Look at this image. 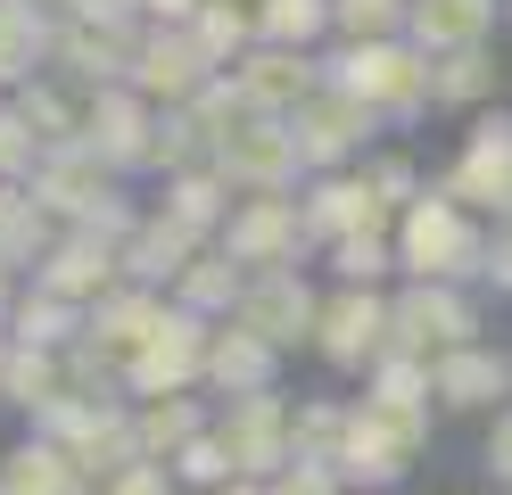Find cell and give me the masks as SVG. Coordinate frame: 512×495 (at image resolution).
I'll use <instances>...</instances> for the list:
<instances>
[{
    "label": "cell",
    "instance_id": "obj_29",
    "mask_svg": "<svg viewBox=\"0 0 512 495\" xmlns=\"http://www.w3.org/2000/svg\"><path fill=\"white\" fill-rule=\"evenodd\" d=\"M133 429H141V462H166L174 471V454L215 429V396H157V405H133Z\"/></svg>",
    "mask_w": 512,
    "mask_h": 495
},
{
    "label": "cell",
    "instance_id": "obj_41",
    "mask_svg": "<svg viewBox=\"0 0 512 495\" xmlns=\"http://www.w3.org/2000/svg\"><path fill=\"white\" fill-rule=\"evenodd\" d=\"M323 264H331L339 289H389V281H397V240H347V248H331Z\"/></svg>",
    "mask_w": 512,
    "mask_h": 495
},
{
    "label": "cell",
    "instance_id": "obj_36",
    "mask_svg": "<svg viewBox=\"0 0 512 495\" xmlns=\"http://www.w3.org/2000/svg\"><path fill=\"white\" fill-rule=\"evenodd\" d=\"M256 42L273 50H314L331 42V0H256Z\"/></svg>",
    "mask_w": 512,
    "mask_h": 495
},
{
    "label": "cell",
    "instance_id": "obj_19",
    "mask_svg": "<svg viewBox=\"0 0 512 495\" xmlns=\"http://www.w3.org/2000/svg\"><path fill=\"white\" fill-rule=\"evenodd\" d=\"M207 83H215V66H207V50L190 42V33H174V25H149V33H141L133 91L149 99V108H190Z\"/></svg>",
    "mask_w": 512,
    "mask_h": 495
},
{
    "label": "cell",
    "instance_id": "obj_32",
    "mask_svg": "<svg viewBox=\"0 0 512 495\" xmlns=\"http://www.w3.org/2000/svg\"><path fill=\"white\" fill-rule=\"evenodd\" d=\"M83 330H91V314H83V306H67V297H50V289L25 281L17 314H9V339H17V347H50V355H67Z\"/></svg>",
    "mask_w": 512,
    "mask_h": 495
},
{
    "label": "cell",
    "instance_id": "obj_42",
    "mask_svg": "<svg viewBox=\"0 0 512 495\" xmlns=\"http://www.w3.org/2000/svg\"><path fill=\"white\" fill-rule=\"evenodd\" d=\"M174 479H182V487H199V495H223V487H240V462L223 454V438L207 429L199 446H182V454H174Z\"/></svg>",
    "mask_w": 512,
    "mask_h": 495
},
{
    "label": "cell",
    "instance_id": "obj_20",
    "mask_svg": "<svg viewBox=\"0 0 512 495\" xmlns=\"http://www.w3.org/2000/svg\"><path fill=\"white\" fill-rule=\"evenodd\" d=\"M58 17H67V0H0V99L50 75Z\"/></svg>",
    "mask_w": 512,
    "mask_h": 495
},
{
    "label": "cell",
    "instance_id": "obj_45",
    "mask_svg": "<svg viewBox=\"0 0 512 495\" xmlns=\"http://www.w3.org/2000/svg\"><path fill=\"white\" fill-rule=\"evenodd\" d=\"M364 174H372V190H380V198H389V207H397V215H405V207H413V198H422V190H430V182H422V165H413L405 149H372V157H364Z\"/></svg>",
    "mask_w": 512,
    "mask_h": 495
},
{
    "label": "cell",
    "instance_id": "obj_26",
    "mask_svg": "<svg viewBox=\"0 0 512 495\" xmlns=\"http://www.w3.org/2000/svg\"><path fill=\"white\" fill-rule=\"evenodd\" d=\"M199 256H207V248L190 240L182 223H166V215L149 207V223L133 231V240H124V281H133V289H157V297H166V289H174V281H182V273H190Z\"/></svg>",
    "mask_w": 512,
    "mask_h": 495
},
{
    "label": "cell",
    "instance_id": "obj_28",
    "mask_svg": "<svg viewBox=\"0 0 512 495\" xmlns=\"http://www.w3.org/2000/svg\"><path fill=\"white\" fill-rule=\"evenodd\" d=\"M232 207H240V198H232V182H223L215 165H207V174H174L166 190H157V215L182 223L199 248H223V223H232Z\"/></svg>",
    "mask_w": 512,
    "mask_h": 495
},
{
    "label": "cell",
    "instance_id": "obj_12",
    "mask_svg": "<svg viewBox=\"0 0 512 495\" xmlns=\"http://www.w3.org/2000/svg\"><path fill=\"white\" fill-rule=\"evenodd\" d=\"M215 174L232 182V198H281V190H306L298 132L281 124V116H248L232 141L215 149Z\"/></svg>",
    "mask_w": 512,
    "mask_h": 495
},
{
    "label": "cell",
    "instance_id": "obj_52",
    "mask_svg": "<svg viewBox=\"0 0 512 495\" xmlns=\"http://www.w3.org/2000/svg\"><path fill=\"white\" fill-rule=\"evenodd\" d=\"M17 297H25V281L9 273V264H0V330H9V314H17Z\"/></svg>",
    "mask_w": 512,
    "mask_h": 495
},
{
    "label": "cell",
    "instance_id": "obj_40",
    "mask_svg": "<svg viewBox=\"0 0 512 495\" xmlns=\"http://www.w3.org/2000/svg\"><path fill=\"white\" fill-rule=\"evenodd\" d=\"M207 165H215V141H207V132H199V116H190V108H166V116H157V165H149V174H207Z\"/></svg>",
    "mask_w": 512,
    "mask_h": 495
},
{
    "label": "cell",
    "instance_id": "obj_49",
    "mask_svg": "<svg viewBox=\"0 0 512 495\" xmlns=\"http://www.w3.org/2000/svg\"><path fill=\"white\" fill-rule=\"evenodd\" d=\"M67 17H83V25H141V0H67Z\"/></svg>",
    "mask_w": 512,
    "mask_h": 495
},
{
    "label": "cell",
    "instance_id": "obj_10",
    "mask_svg": "<svg viewBox=\"0 0 512 495\" xmlns=\"http://www.w3.org/2000/svg\"><path fill=\"white\" fill-rule=\"evenodd\" d=\"M290 421H298V396L265 388V396H232V405H215V438H223V454L240 462V479L273 487L298 462L290 454Z\"/></svg>",
    "mask_w": 512,
    "mask_h": 495
},
{
    "label": "cell",
    "instance_id": "obj_7",
    "mask_svg": "<svg viewBox=\"0 0 512 495\" xmlns=\"http://www.w3.org/2000/svg\"><path fill=\"white\" fill-rule=\"evenodd\" d=\"M438 190L463 198L479 223H512V108L471 116V132H463L455 165L438 174Z\"/></svg>",
    "mask_w": 512,
    "mask_h": 495
},
{
    "label": "cell",
    "instance_id": "obj_37",
    "mask_svg": "<svg viewBox=\"0 0 512 495\" xmlns=\"http://www.w3.org/2000/svg\"><path fill=\"white\" fill-rule=\"evenodd\" d=\"M17 116L34 124V141H42V149L83 141V99L58 83V75H42V83H25V91H17Z\"/></svg>",
    "mask_w": 512,
    "mask_h": 495
},
{
    "label": "cell",
    "instance_id": "obj_53",
    "mask_svg": "<svg viewBox=\"0 0 512 495\" xmlns=\"http://www.w3.org/2000/svg\"><path fill=\"white\" fill-rule=\"evenodd\" d=\"M223 495H273V487H256V479H240V487H223Z\"/></svg>",
    "mask_w": 512,
    "mask_h": 495
},
{
    "label": "cell",
    "instance_id": "obj_17",
    "mask_svg": "<svg viewBox=\"0 0 512 495\" xmlns=\"http://www.w3.org/2000/svg\"><path fill=\"white\" fill-rule=\"evenodd\" d=\"M232 322H240V330H256V339H265L273 355H298V347H314L323 297H314V281H306V273H256Z\"/></svg>",
    "mask_w": 512,
    "mask_h": 495
},
{
    "label": "cell",
    "instance_id": "obj_24",
    "mask_svg": "<svg viewBox=\"0 0 512 495\" xmlns=\"http://www.w3.org/2000/svg\"><path fill=\"white\" fill-rule=\"evenodd\" d=\"M496 17H504V0H413V17H405V42H413V50H430V58L488 50Z\"/></svg>",
    "mask_w": 512,
    "mask_h": 495
},
{
    "label": "cell",
    "instance_id": "obj_47",
    "mask_svg": "<svg viewBox=\"0 0 512 495\" xmlns=\"http://www.w3.org/2000/svg\"><path fill=\"white\" fill-rule=\"evenodd\" d=\"M273 495H356V487H347L331 462H290V471L273 479Z\"/></svg>",
    "mask_w": 512,
    "mask_h": 495
},
{
    "label": "cell",
    "instance_id": "obj_11",
    "mask_svg": "<svg viewBox=\"0 0 512 495\" xmlns=\"http://www.w3.org/2000/svg\"><path fill=\"white\" fill-rule=\"evenodd\" d=\"M290 132H298V157H306V182H314V174H356V165L372 157L380 116L364 108V99H347L339 83H323V91L290 116Z\"/></svg>",
    "mask_w": 512,
    "mask_h": 495
},
{
    "label": "cell",
    "instance_id": "obj_34",
    "mask_svg": "<svg viewBox=\"0 0 512 495\" xmlns=\"http://www.w3.org/2000/svg\"><path fill=\"white\" fill-rule=\"evenodd\" d=\"M190 42L207 50L215 75H232V66L256 50V0H207V9L190 17Z\"/></svg>",
    "mask_w": 512,
    "mask_h": 495
},
{
    "label": "cell",
    "instance_id": "obj_16",
    "mask_svg": "<svg viewBox=\"0 0 512 495\" xmlns=\"http://www.w3.org/2000/svg\"><path fill=\"white\" fill-rule=\"evenodd\" d=\"M323 83H331V66L314 58V50H273V42H256L232 66V91L248 99V116H281V124H290Z\"/></svg>",
    "mask_w": 512,
    "mask_h": 495
},
{
    "label": "cell",
    "instance_id": "obj_50",
    "mask_svg": "<svg viewBox=\"0 0 512 495\" xmlns=\"http://www.w3.org/2000/svg\"><path fill=\"white\" fill-rule=\"evenodd\" d=\"M479 289L512 297V223H496V240H488V281H479Z\"/></svg>",
    "mask_w": 512,
    "mask_h": 495
},
{
    "label": "cell",
    "instance_id": "obj_3",
    "mask_svg": "<svg viewBox=\"0 0 512 495\" xmlns=\"http://www.w3.org/2000/svg\"><path fill=\"white\" fill-rule=\"evenodd\" d=\"M25 438H42L75 462V471L100 487L116 471H133L141 462V429H133V396H58L25 421Z\"/></svg>",
    "mask_w": 512,
    "mask_h": 495
},
{
    "label": "cell",
    "instance_id": "obj_14",
    "mask_svg": "<svg viewBox=\"0 0 512 495\" xmlns=\"http://www.w3.org/2000/svg\"><path fill=\"white\" fill-rule=\"evenodd\" d=\"M389 297L397 289H331L323 322H314V355H323L331 372L372 380V363L389 355Z\"/></svg>",
    "mask_w": 512,
    "mask_h": 495
},
{
    "label": "cell",
    "instance_id": "obj_22",
    "mask_svg": "<svg viewBox=\"0 0 512 495\" xmlns=\"http://www.w3.org/2000/svg\"><path fill=\"white\" fill-rule=\"evenodd\" d=\"M116 190H124V182H116V174H108V165L91 157L83 141H67V149H50V157H42V174H34V198H42V207L58 215V231H75V223H91V215H100V207H108Z\"/></svg>",
    "mask_w": 512,
    "mask_h": 495
},
{
    "label": "cell",
    "instance_id": "obj_15",
    "mask_svg": "<svg viewBox=\"0 0 512 495\" xmlns=\"http://www.w3.org/2000/svg\"><path fill=\"white\" fill-rule=\"evenodd\" d=\"M141 33H149V25H83V17H58L50 75L67 83L75 99H91V91H116V83H133Z\"/></svg>",
    "mask_w": 512,
    "mask_h": 495
},
{
    "label": "cell",
    "instance_id": "obj_51",
    "mask_svg": "<svg viewBox=\"0 0 512 495\" xmlns=\"http://www.w3.org/2000/svg\"><path fill=\"white\" fill-rule=\"evenodd\" d=\"M207 0H141V25H174V33H190V17H199Z\"/></svg>",
    "mask_w": 512,
    "mask_h": 495
},
{
    "label": "cell",
    "instance_id": "obj_27",
    "mask_svg": "<svg viewBox=\"0 0 512 495\" xmlns=\"http://www.w3.org/2000/svg\"><path fill=\"white\" fill-rule=\"evenodd\" d=\"M50 248H58V215L34 198V182H0V264L34 281Z\"/></svg>",
    "mask_w": 512,
    "mask_h": 495
},
{
    "label": "cell",
    "instance_id": "obj_44",
    "mask_svg": "<svg viewBox=\"0 0 512 495\" xmlns=\"http://www.w3.org/2000/svg\"><path fill=\"white\" fill-rule=\"evenodd\" d=\"M42 141H34V124L17 116V99H0V182H34L42 174Z\"/></svg>",
    "mask_w": 512,
    "mask_h": 495
},
{
    "label": "cell",
    "instance_id": "obj_56",
    "mask_svg": "<svg viewBox=\"0 0 512 495\" xmlns=\"http://www.w3.org/2000/svg\"><path fill=\"white\" fill-rule=\"evenodd\" d=\"M389 495H405V487H389Z\"/></svg>",
    "mask_w": 512,
    "mask_h": 495
},
{
    "label": "cell",
    "instance_id": "obj_8",
    "mask_svg": "<svg viewBox=\"0 0 512 495\" xmlns=\"http://www.w3.org/2000/svg\"><path fill=\"white\" fill-rule=\"evenodd\" d=\"M223 256H232L240 273H298V264L314 256V231H306L298 190H281V198H240L232 223H223Z\"/></svg>",
    "mask_w": 512,
    "mask_h": 495
},
{
    "label": "cell",
    "instance_id": "obj_35",
    "mask_svg": "<svg viewBox=\"0 0 512 495\" xmlns=\"http://www.w3.org/2000/svg\"><path fill=\"white\" fill-rule=\"evenodd\" d=\"M67 396V355L50 347H9V372H0V405H17L25 421H34L42 405H58Z\"/></svg>",
    "mask_w": 512,
    "mask_h": 495
},
{
    "label": "cell",
    "instance_id": "obj_39",
    "mask_svg": "<svg viewBox=\"0 0 512 495\" xmlns=\"http://www.w3.org/2000/svg\"><path fill=\"white\" fill-rule=\"evenodd\" d=\"M405 17L413 0H331V42L356 50V42H405Z\"/></svg>",
    "mask_w": 512,
    "mask_h": 495
},
{
    "label": "cell",
    "instance_id": "obj_13",
    "mask_svg": "<svg viewBox=\"0 0 512 495\" xmlns=\"http://www.w3.org/2000/svg\"><path fill=\"white\" fill-rule=\"evenodd\" d=\"M157 116L166 108H149V99L133 83H116V91H91L83 99V149L108 165V174H149L157 165Z\"/></svg>",
    "mask_w": 512,
    "mask_h": 495
},
{
    "label": "cell",
    "instance_id": "obj_38",
    "mask_svg": "<svg viewBox=\"0 0 512 495\" xmlns=\"http://www.w3.org/2000/svg\"><path fill=\"white\" fill-rule=\"evenodd\" d=\"M347 405H356V396H298L290 454H298V462H331V471H339V446H347Z\"/></svg>",
    "mask_w": 512,
    "mask_h": 495
},
{
    "label": "cell",
    "instance_id": "obj_6",
    "mask_svg": "<svg viewBox=\"0 0 512 495\" xmlns=\"http://www.w3.org/2000/svg\"><path fill=\"white\" fill-rule=\"evenodd\" d=\"M207 347H215V322L182 314L166 297V322H157V339L133 355L124 396H133V405H157V396H207Z\"/></svg>",
    "mask_w": 512,
    "mask_h": 495
},
{
    "label": "cell",
    "instance_id": "obj_23",
    "mask_svg": "<svg viewBox=\"0 0 512 495\" xmlns=\"http://www.w3.org/2000/svg\"><path fill=\"white\" fill-rule=\"evenodd\" d=\"M281 388V355L256 339L240 322H215V347H207V396L215 405H232V396H265Z\"/></svg>",
    "mask_w": 512,
    "mask_h": 495
},
{
    "label": "cell",
    "instance_id": "obj_46",
    "mask_svg": "<svg viewBox=\"0 0 512 495\" xmlns=\"http://www.w3.org/2000/svg\"><path fill=\"white\" fill-rule=\"evenodd\" d=\"M91 495H182V479L166 471V462H133V471H116V479H100Z\"/></svg>",
    "mask_w": 512,
    "mask_h": 495
},
{
    "label": "cell",
    "instance_id": "obj_4",
    "mask_svg": "<svg viewBox=\"0 0 512 495\" xmlns=\"http://www.w3.org/2000/svg\"><path fill=\"white\" fill-rule=\"evenodd\" d=\"M438 405H380V396H356L347 405V446H339V479L356 495H389L430 446Z\"/></svg>",
    "mask_w": 512,
    "mask_h": 495
},
{
    "label": "cell",
    "instance_id": "obj_33",
    "mask_svg": "<svg viewBox=\"0 0 512 495\" xmlns=\"http://www.w3.org/2000/svg\"><path fill=\"white\" fill-rule=\"evenodd\" d=\"M496 91H504L496 50H455V58H438V108H446V116H488Z\"/></svg>",
    "mask_w": 512,
    "mask_h": 495
},
{
    "label": "cell",
    "instance_id": "obj_31",
    "mask_svg": "<svg viewBox=\"0 0 512 495\" xmlns=\"http://www.w3.org/2000/svg\"><path fill=\"white\" fill-rule=\"evenodd\" d=\"M0 495H91V479H83L58 446L17 438L9 454H0Z\"/></svg>",
    "mask_w": 512,
    "mask_h": 495
},
{
    "label": "cell",
    "instance_id": "obj_1",
    "mask_svg": "<svg viewBox=\"0 0 512 495\" xmlns=\"http://www.w3.org/2000/svg\"><path fill=\"white\" fill-rule=\"evenodd\" d=\"M488 240L463 198H446L438 182L397 215V281H438V289H479L488 281Z\"/></svg>",
    "mask_w": 512,
    "mask_h": 495
},
{
    "label": "cell",
    "instance_id": "obj_48",
    "mask_svg": "<svg viewBox=\"0 0 512 495\" xmlns=\"http://www.w3.org/2000/svg\"><path fill=\"white\" fill-rule=\"evenodd\" d=\"M479 462H488V471H496V487L512 495V405L488 421V446H479Z\"/></svg>",
    "mask_w": 512,
    "mask_h": 495
},
{
    "label": "cell",
    "instance_id": "obj_30",
    "mask_svg": "<svg viewBox=\"0 0 512 495\" xmlns=\"http://www.w3.org/2000/svg\"><path fill=\"white\" fill-rule=\"evenodd\" d=\"M248 281H256V273H240L223 248H207V256L190 264V273H182L166 297H174L182 314H199V322H232V314H240V297H248Z\"/></svg>",
    "mask_w": 512,
    "mask_h": 495
},
{
    "label": "cell",
    "instance_id": "obj_25",
    "mask_svg": "<svg viewBox=\"0 0 512 495\" xmlns=\"http://www.w3.org/2000/svg\"><path fill=\"white\" fill-rule=\"evenodd\" d=\"M157 322H166V297L124 281L116 297H100V306H91V330H83V339L100 347V355L116 363V372H133V355H141V347L157 339Z\"/></svg>",
    "mask_w": 512,
    "mask_h": 495
},
{
    "label": "cell",
    "instance_id": "obj_9",
    "mask_svg": "<svg viewBox=\"0 0 512 495\" xmlns=\"http://www.w3.org/2000/svg\"><path fill=\"white\" fill-rule=\"evenodd\" d=\"M306 207V231H314V256H331L347 240H397V207L372 190V174L356 165V174H314L298 190Z\"/></svg>",
    "mask_w": 512,
    "mask_h": 495
},
{
    "label": "cell",
    "instance_id": "obj_5",
    "mask_svg": "<svg viewBox=\"0 0 512 495\" xmlns=\"http://www.w3.org/2000/svg\"><path fill=\"white\" fill-rule=\"evenodd\" d=\"M455 347H479V289H438V281H397L389 297V355L438 363Z\"/></svg>",
    "mask_w": 512,
    "mask_h": 495
},
{
    "label": "cell",
    "instance_id": "obj_55",
    "mask_svg": "<svg viewBox=\"0 0 512 495\" xmlns=\"http://www.w3.org/2000/svg\"><path fill=\"white\" fill-rule=\"evenodd\" d=\"M504 25H512V0H504Z\"/></svg>",
    "mask_w": 512,
    "mask_h": 495
},
{
    "label": "cell",
    "instance_id": "obj_21",
    "mask_svg": "<svg viewBox=\"0 0 512 495\" xmlns=\"http://www.w3.org/2000/svg\"><path fill=\"white\" fill-rule=\"evenodd\" d=\"M34 289H50V297H67V306H100V297H116L124 289V256L108 248V240H91V231H58V248L42 256V273H34Z\"/></svg>",
    "mask_w": 512,
    "mask_h": 495
},
{
    "label": "cell",
    "instance_id": "obj_54",
    "mask_svg": "<svg viewBox=\"0 0 512 495\" xmlns=\"http://www.w3.org/2000/svg\"><path fill=\"white\" fill-rule=\"evenodd\" d=\"M9 347H17V339H9V330H0V372H9Z\"/></svg>",
    "mask_w": 512,
    "mask_h": 495
},
{
    "label": "cell",
    "instance_id": "obj_43",
    "mask_svg": "<svg viewBox=\"0 0 512 495\" xmlns=\"http://www.w3.org/2000/svg\"><path fill=\"white\" fill-rule=\"evenodd\" d=\"M364 396H380V405H438L430 396V363H413V355H380Z\"/></svg>",
    "mask_w": 512,
    "mask_h": 495
},
{
    "label": "cell",
    "instance_id": "obj_2",
    "mask_svg": "<svg viewBox=\"0 0 512 495\" xmlns=\"http://www.w3.org/2000/svg\"><path fill=\"white\" fill-rule=\"evenodd\" d=\"M331 83L347 99H364V108L380 116V132L397 124H422L438 108V58L413 50V42H356V50H323Z\"/></svg>",
    "mask_w": 512,
    "mask_h": 495
},
{
    "label": "cell",
    "instance_id": "obj_18",
    "mask_svg": "<svg viewBox=\"0 0 512 495\" xmlns=\"http://www.w3.org/2000/svg\"><path fill=\"white\" fill-rule=\"evenodd\" d=\"M430 396H438V413H504L512 405V347H455V355H438L430 363Z\"/></svg>",
    "mask_w": 512,
    "mask_h": 495
}]
</instances>
